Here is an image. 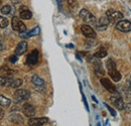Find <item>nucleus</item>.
Instances as JSON below:
<instances>
[{
  "label": "nucleus",
  "instance_id": "obj_1",
  "mask_svg": "<svg viewBox=\"0 0 131 126\" xmlns=\"http://www.w3.org/2000/svg\"><path fill=\"white\" fill-rule=\"evenodd\" d=\"M79 15H80L81 19H82L85 23H87V24H94V25H96V22H97L96 17L93 15L89 10H87V9H85V8H84V9H82V10L80 11Z\"/></svg>",
  "mask_w": 131,
  "mask_h": 126
},
{
  "label": "nucleus",
  "instance_id": "obj_2",
  "mask_svg": "<svg viewBox=\"0 0 131 126\" xmlns=\"http://www.w3.org/2000/svg\"><path fill=\"white\" fill-rule=\"evenodd\" d=\"M106 16H107V18L109 19V21H110L111 23H115V24H116L117 22H119L120 20H122L123 17H124L121 12H119V11H117V10H114V9H109V10H107Z\"/></svg>",
  "mask_w": 131,
  "mask_h": 126
},
{
  "label": "nucleus",
  "instance_id": "obj_3",
  "mask_svg": "<svg viewBox=\"0 0 131 126\" xmlns=\"http://www.w3.org/2000/svg\"><path fill=\"white\" fill-rule=\"evenodd\" d=\"M30 97V92L25 89H18L14 93V101L15 102H23L28 100Z\"/></svg>",
  "mask_w": 131,
  "mask_h": 126
},
{
  "label": "nucleus",
  "instance_id": "obj_4",
  "mask_svg": "<svg viewBox=\"0 0 131 126\" xmlns=\"http://www.w3.org/2000/svg\"><path fill=\"white\" fill-rule=\"evenodd\" d=\"M11 26H12V28H13L15 32H18L19 33L26 32V26H25V24H24V23L20 20V18L17 17V16H13V18H12V20H11Z\"/></svg>",
  "mask_w": 131,
  "mask_h": 126
},
{
  "label": "nucleus",
  "instance_id": "obj_5",
  "mask_svg": "<svg viewBox=\"0 0 131 126\" xmlns=\"http://www.w3.org/2000/svg\"><path fill=\"white\" fill-rule=\"evenodd\" d=\"M101 84H102V86H103L108 92H110L111 94H118V91H117L116 87L113 85V83H111L110 80L106 79V78H102V79H101Z\"/></svg>",
  "mask_w": 131,
  "mask_h": 126
},
{
  "label": "nucleus",
  "instance_id": "obj_6",
  "mask_svg": "<svg viewBox=\"0 0 131 126\" xmlns=\"http://www.w3.org/2000/svg\"><path fill=\"white\" fill-rule=\"evenodd\" d=\"M116 28L120 32H131V22L129 20H123L122 19L116 23Z\"/></svg>",
  "mask_w": 131,
  "mask_h": 126
},
{
  "label": "nucleus",
  "instance_id": "obj_7",
  "mask_svg": "<svg viewBox=\"0 0 131 126\" xmlns=\"http://www.w3.org/2000/svg\"><path fill=\"white\" fill-rule=\"evenodd\" d=\"M38 57H39L38 50L37 49H33L26 58V64L28 66H35L38 62Z\"/></svg>",
  "mask_w": 131,
  "mask_h": 126
},
{
  "label": "nucleus",
  "instance_id": "obj_8",
  "mask_svg": "<svg viewBox=\"0 0 131 126\" xmlns=\"http://www.w3.org/2000/svg\"><path fill=\"white\" fill-rule=\"evenodd\" d=\"M81 30H82V33L88 38H95L96 37V32L95 30L88 24H84L81 27Z\"/></svg>",
  "mask_w": 131,
  "mask_h": 126
},
{
  "label": "nucleus",
  "instance_id": "obj_9",
  "mask_svg": "<svg viewBox=\"0 0 131 126\" xmlns=\"http://www.w3.org/2000/svg\"><path fill=\"white\" fill-rule=\"evenodd\" d=\"M110 101L119 110H123L124 107H125V104H124V102H123V100H122V98L120 96H112V97H110Z\"/></svg>",
  "mask_w": 131,
  "mask_h": 126
},
{
  "label": "nucleus",
  "instance_id": "obj_10",
  "mask_svg": "<svg viewBox=\"0 0 131 126\" xmlns=\"http://www.w3.org/2000/svg\"><path fill=\"white\" fill-rule=\"evenodd\" d=\"M49 122V119L47 117H40V118H30L28 120L29 126H41Z\"/></svg>",
  "mask_w": 131,
  "mask_h": 126
},
{
  "label": "nucleus",
  "instance_id": "obj_11",
  "mask_svg": "<svg viewBox=\"0 0 131 126\" xmlns=\"http://www.w3.org/2000/svg\"><path fill=\"white\" fill-rule=\"evenodd\" d=\"M109 23H110V21H109V19L107 18V16L106 15L102 16V17L99 19L98 22H96V27H97L98 30H105V29L108 27Z\"/></svg>",
  "mask_w": 131,
  "mask_h": 126
},
{
  "label": "nucleus",
  "instance_id": "obj_12",
  "mask_svg": "<svg viewBox=\"0 0 131 126\" xmlns=\"http://www.w3.org/2000/svg\"><path fill=\"white\" fill-rule=\"evenodd\" d=\"M22 112L24 113V115L25 116H27V117H32L35 115V108H34V106L31 105V104H29V103H26V104H24L23 105V107H22Z\"/></svg>",
  "mask_w": 131,
  "mask_h": 126
},
{
  "label": "nucleus",
  "instance_id": "obj_13",
  "mask_svg": "<svg viewBox=\"0 0 131 126\" xmlns=\"http://www.w3.org/2000/svg\"><path fill=\"white\" fill-rule=\"evenodd\" d=\"M31 17H32V13L30 12V10H28V8L26 6H21L20 7V9H19V18L28 20Z\"/></svg>",
  "mask_w": 131,
  "mask_h": 126
},
{
  "label": "nucleus",
  "instance_id": "obj_14",
  "mask_svg": "<svg viewBox=\"0 0 131 126\" xmlns=\"http://www.w3.org/2000/svg\"><path fill=\"white\" fill-rule=\"evenodd\" d=\"M27 47H28V45H27L26 41L23 40V41L19 43V44L17 45L16 48H15V55H16V56H22L23 54L26 52Z\"/></svg>",
  "mask_w": 131,
  "mask_h": 126
},
{
  "label": "nucleus",
  "instance_id": "obj_15",
  "mask_svg": "<svg viewBox=\"0 0 131 126\" xmlns=\"http://www.w3.org/2000/svg\"><path fill=\"white\" fill-rule=\"evenodd\" d=\"M12 83H13V79L11 77H7V76L0 77V86L1 87H11Z\"/></svg>",
  "mask_w": 131,
  "mask_h": 126
},
{
  "label": "nucleus",
  "instance_id": "obj_16",
  "mask_svg": "<svg viewBox=\"0 0 131 126\" xmlns=\"http://www.w3.org/2000/svg\"><path fill=\"white\" fill-rule=\"evenodd\" d=\"M39 32H40V28L37 26V27H35V28L31 29L30 32H26V33L21 32V33H20V36H22V37H31V36L38 35V34H39Z\"/></svg>",
  "mask_w": 131,
  "mask_h": 126
},
{
  "label": "nucleus",
  "instance_id": "obj_17",
  "mask_svg": "<svg viewBox=\"0 0 131 126\" xmlns=\"http://www.w3.org/2000/svg\"><path fill=\"white\" fill-rule=\"evenodd\" d=\"M108 73H109V76L111 77V79L113 80L114 82H119V81L121 80V78H122V77H121V74L118 72L117 69L108 71Z\"/></svg>",
  "mask_w": 131,
  "mask_h": 126
},
{
  "label": "nucleus",
  "instance_id": "obj_18",
  "mask_svg": "<svg viewBox=\"0 0 131 126\" xmlns=\"http://www.w3.org/2000/svg\"><path fill=\"white\" fill-rule=\"evenodd\" d=\"M94 57L97 58V59H103V58L107 57V49L103 47H99V49L95 52Z\"/></svg>",
  "mask_w": 131,
  "mask_h": 126
},
{
  "label": "nucleus",
  "instance_id": "obj_19",
  "mask_svg": "<svg viewBox=\"0 0 131 126\" xmlns=\"http://www.w3.org/2000/svg\"><path fill=\"white\" fill-rule=\"evenodd\" d=\"M8 119H9V121H11L13 123H23V118L19 114H16V113L11 114Z\"/></svg>",
  "mask_w": 131,
  "mask_h": 126
},
{
  "label": "nucleus",
  "instance_id": "obj_20",
  "mask_svg": "<svg viewBox=\"0 0 131 126\" xmlns=\"http://www.w3.org/2000/svg\"><path fill=\"white\" fill-rule=\"evenodd\" d=\"M31 82L33 85H35L36 87H41L45 85V81L41 79L40 77H38L37 75H33L31 78Z\"/></svg>",
  "mask_w": 131,
  "mask_h": 126
},
{
  "label": "nucleus",
  "instance_id": "obj_21",
  "mask_svg": "<svg viewBox=\"0 0 131 126\" xmlns=\"http://www.w3.org/2000/svg\"><path fill=\"white\" fill-rule=\"evenodd\" d=\"M102 64L98 62V63H96L95 65V67H94V71H95V74H96V76H98V77H102V76H104V74H105V72H104V69L102 68V66H101Z\"/></svg>",
  "mask_w": 131,
  "mask_h": 126
},
{
  "label": "nucleus",
  "instance_id": "obj_22",
  "mask_svg": "<svg viewBox=\"0 0 131 126\" xmlns=\"http://www.w3.org/2000/svg\"><path fill=\"white\" fill-rule=\"evenodd\" d=\"M11 104V100L3 95H0V107H8Z\"/></svg>",
  "mask_w": 131,
  "mask_h": 126
},
{
  "label": "nucleus",
  "instance_id": "obj_23",
  "mask_svg": "<svg viewBox=\"0 0 131 126\" xmlns=\"http://www.w3.org/2000/svg\"><path fill=\"white\" fill-rule=\"evenodd\" d=\"M12 7L10 6V5H4L3 7H1V9H0V11H1V13L3 14V15H8V14H10L11 12H12Z\"/></svg>",
  "mask_w": 131,
  "mask_h": 126
},
{
  "label": "nucleus",
  "instance_id": "obj_24",
  "mask_svg": "<svg viewBox=\"0 0 131 126\" xmlns=\"http://www.w3.org/2000/svg\"><path fill=\"white\" fill-rule=\"evenodd\" d=\"M106 67H107L108 71H111V70L117 69V68H116V63H115V61L113 60V59H111V58L107 60V62H106Z\"/></svg>",
  "mask_w": 131,
  "mask_h": 126
},
{
  "label": "nucleus",
  "instance_id": "obj_25",
  "mask_svg": "<svg viewBox=\"0 0 131 126\" xmlns=\"http://www.w3.org/2000/svg\"><path fill=\"white\" fill-rule=\"evenodd\" d=\"M9 24V21L6 17L0 16V28H6Z\"/></svg>",
  "mask_w": 131,
  "mask_h": 126
},
{
  "label": "nucleus",
  "instance_id": "obj_26",
  "mask_svg": "<svg viewBox=\"0 0 131 126\" xmlns=\"http://www.w3.org/2000/svg\"><path fill=\"white\" fill-rule=\"evenodd\" d=\"M21 85H22V80L15 79V80H13V83H12V85H11V88L16 89V88H19Z\"/></svg>",
  "mask_w": 131,
  "mask_h": 126
},
{
  "label": "nucleus",
  "instance_id": "obj_27",
  "mask_svg": "<svg viewBox=\"0 0 131 126\" xmlns=\"http://www.w3.org/2000/svg\"><path fill=\"white\" fill-rule=\"evenodd\" d=\"M67 2H68V5H69V7L70 8H77L78 7V3H77V1L76 0H67Z\"/></svg>",
  "mask_w": 131,
  "mask_h": 126
},
{
  "label": "nucleus",
  "instance_id": "obj_28",
  "mask_svg": "<svg viewBox=\"0 0 131 126\" xmlns=\"http://www.w3.org/2000/svg\"><path fill=\"white\" fill-rule=\"evenodd\" d=\"M1 70H2V71H4V73L6 74V76H7V77H10V76L12 75V73H13V71H12V70H10V69H8V67H6V66L2 67V68H1Z\"/></svg>",
  "mask_w": 131,
  "mask_h": 126
},
{
  "label": "nucleus",
  "instance_id": "obj_29",
  "mask_svg": "<svg viewBox=\"0 0 131 126\" xmlns=\"http://www.w3.org/2000/svg\"><path fill=\"white\" fill-rule=\"evenodd\" d=\"M5 47H6V43H5L4 38L0 37V51L4 50V49H5Z\"/></svg>",
  "mask_w": 131,
  "mask_h": 126
},
{
  "label": "nucleus",
  "instance_id": "obj_30",
  "mask_svg": "<svg viewBox=\"0 0 131 126\" xmlns=\"http://www.w3.org/2000/svg\"><path fill=\"white\" fill-rule=\"evenodd\" d=\"M104 105H105V106H106V107L108 108V110H109V111H110V112H111V114H112L113 116H116V112H115V111L113 110V109H112V108H111V107H110V106H109L108 104H106V103H105Z\"/></svg>",
  "mask_w": 131,
  "mask_h": 126
},
{
  "label": "nucleus",
  "instance_id": "obj_31",
  "mask_svg": "<svg viewBox=\"0 0 131 126\" xmlns=\"http://www.w3.org/2000/svg\"><path fill=\"white\" fill-rule=\"evenodd\" d=\"M124 109H126V111H127L128 113H131V102H130V103H128V104H126V105H125Z\"/></svg>",
  "mask_w": 131,
  "mask_h": 126
},
{
  "label": "nucleus",
  "instance_id": "obj_32",
  "mask_svg": "<svg viewBox=\"0 0 131 126\" xmlns=\"http://www.w3.org/2000/svg\"><path fill=\"white\" fill-rule=\"evenodd\" d=\"M9 61L11 62V63H16L17 61V56L15 55V56H11L10 58H9Z\"/></svg>",
  "mask_w": 131,
  "mask_h": 126
},
{
  "label": "nucleus",
  "instance_id": "obj_33",
  "mask_svg": "<svg viewBox=\"0 0 131 126\" xmlns=\"http://www.w3.org/2000/svg\"><path fill=\"white\" fill-rule=\"evenodd\" d=\"M4 115H5V112H4V110L0 107V120H2V119L4 118Z\"/></svg>",
  "mask_w": 131,
  "mask_h": 126
},
{
  "label": "nucleus",
  "instance_id": "obj_34",
  "mask_svg": "<svg viewBox=\"0 0 131 126\" xmlns=\"http://www.w3.org/2000/svg\"><path fill=\"white\" fill-rule=\"evenodd\" d=\"M57 2H58V6H59V9L61 10V9H62V1H61V0H57Z\"/></svg>",
  "mask_w": 131,
  "mask_h": 126
},
{
  "label": "nucleus",
  "instance_id": "obj_35",
  "mask_svg": "<svg viewBox=\"0 0 131 126\" xmlns=\"http://www.w3.org/2000/svg\"><path fill=\"white\" fill-rule=\"evenodd\" d=\"M129 85L131 86V77H130V81H129Z\"/></svg>",
  "mask_w": 131,
  "mask_h": 126
},
{
  "label": "nucleus",
  "instance_id": "obj_36",
  "mask_svg": "<svg viewBox=\"0 0 131 126\" xmlns=\"http://www.w3.org/2000/svg\"><path fill=\"white\" fill-rule=\"evenodd\" d=\"M1 3H2V0H0V5H1Z\"/></svg>",
  "mask_w": 131,
  "mask_h": 126
},
{
  "label": "nucleus",
  "instance_id": "obj_37",
  "mask_svg": "<svg viewBox=\"0 0 131 126\" xmlns=\"http://www.w3.org/2000/svg\"><path fill=\"white\" fill-rule=\"evenodd\" d=\"M97 126H100V124H99V123H98V124H97Z\"/></svg>",
  "mask_w": 131,
  "mask_h": 126
}]
</instances>
